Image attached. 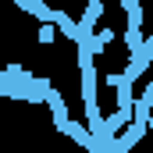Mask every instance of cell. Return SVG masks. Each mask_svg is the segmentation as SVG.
<instances>
[{
	"instance_id": "obj_1",
	"label": "cell",
	"mask_w": 153,
	"mask_h": 153,
	"mask_svg": "<svg viewBox=\"0 0 153 153\" xmlns=\"http://www.w3.org/2000/svg\"><path fill=\"white\" fill-rule=\"evenodd\" d=\"M103 14V4H85V11H82V18H78V39H93L96 32V18ZM75 39V43H78Z\"/></svg>"
},
{
	"instance_id": "obj_2",
	"label": "cell",
	"mask_w": 153,
	"mask_h": 153,
	"mask_svg": "<svg viewBox=\"0 0 153 153\" xmlns=\"http://www.w3.org/2000/svg\"><path fill=\"white\" fill-rule=\"evenodd\" d=\"M150 111H153V82H150V89L135 100V111H132V121L135 125H150Z\"/></svg>"
},
{
	"instance_id": "obj_3",
	"label": "cell",
	"mask_w": 153,
	"mask_h": 153,
	"mask_svg": "<svg viewBox=\"0 0 153 153\" xmlns=\"http://www.w3.org/2000/svg\"><path fill=\"white\" fill-rule=\"evenodd\" d=\"M111 39H114V32H107V29H103V32H96V36H93V53H103Z\"/></svg>"
},
{
	"instance_id": "obj_4",
	"label": "cell",
	"mask_w": 153,
	"mask_h": 153,
	"mask_svg": "<svg viewBox=\"0 0 153 153\" xmlns=\"http://www.w3.org/2000/svg\"><path fill=\"white\" fill-rule=\"evenodd\" d=\"M135 7H143V0H121V11H135Z\"/></svg>"
}]
</instances>
